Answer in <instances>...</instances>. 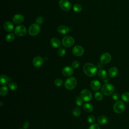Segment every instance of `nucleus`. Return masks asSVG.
Returning a JSON list of instances; mask_svg holds the SVG:
<instances>
[{
	"label": "nucleus",
	"mask_w": 129,
	"mask_h": 129,
	"mask_svg": "<svg viewBox=\"0 0 129 129\" xmlns=\"http://www.w3.org/2000/svg\"><path fill=\"white\" fill-rule=\"evenodd\" d=\"M83 71L85 74L89 77L94 76L97 71V67L91 63H86L84 65Z\"/></svg>",
	"instance_id": "nucleus-1"
},
{
	"label": "nucleus",
	"mask_w": 129,
	"mask_h": 129,
	"mask_svg": "<svg viewBox=\"0 0 129 129\" xmlns=\"http://www.w3.org/2000/svg\"><path fill=\"white\" fill-rule=\"evenodd\" d=\"M114 89L115 88L112 84L107 83L104 84L101 87V92L104 95L108 96L113 94Z\"/></svg>",
	"instance_id": "nucleus-2"
},
{
	"label": "nucleus",
	"mask_w": 129,
	"mask_h": 129,
	"mask_svg": "<svg viewBox=\"0 0 129 129\" xmlns=\"http://www.w3.org/2000/svg\"><path fill=\"white\" fill-rule=\"evenodd\" d=\"M77 84V81L74 77H71L67 79L64 83L65 87L69 90L74 89Z\"/></svg>",
	"instance_id": "nucleus-3"
},
{
	"label": "nucleus",
	"mask_w": 129,
	"mask_h": 129,
	"mask_svg": "<svg viewBox=\"0 0 129 129\" xmlns=\"http://www.w3.org/2000/svg\"><path fill=\"white\" fill-rule=\"evenodd\" d=\"M40 31V27L39 24L37 23H34L30 25L28 29L29 34L31 36H36L37 35Z\"/></svg>",
	"instance_id": "nucleus-4"
},
{
	"label": "nucleus",
	"mask_w": 129,
	"mask_h": 129,
	"mask_svg": "<svg viewBox=\"0 0 129 129\" xmlns=\"http://www.w3.org/2000/svg\"><path fill=\"white\" fill-rule=\"evenodd\" d=\"M113 110L116 113L122 112L125 109V104L121 101H117L113 105Z\"/></svg>",
	"instance_id": "nucleus-5"
},
{
	"label": "nucleus",
	"mask_w": 129,
	"mask_h": 129,
	"mask_svg": "<svg viewBox=\"0 0 129 129\" xmlns=\"http://www.w3.org/2000/svg\"><path fill=\"white\" fill-rule=\"evenodd\" d=\"M14 32L17 36H23L27 33V29L25 26L23 25H20L15 28Z\"/></svg>",
	"instance_id": "nucleus-6"
},
{
	"label": "nucleus",
	"mask_w": 129,
	"mask_h": 129,
	"mask_svg": "<svg viewBox=\"0 0 129 129\" xmlns=\"http://www.w3.org/2000/svg\"><path fill=\"white\" fill-rule=\"evenodd\" d=\"M75 42L74 38L71 36H66L62 38V44L66 47L72 46Z\"/></svg>",
	"instance_id": "nucleus-7"
},
{
	"label": "nucleus",
	"mask_w": 129,
	"mask_h": 129,
	"mask_svg": "<svg viewBox=\"0 0 129 129\" xmlns=\"http://www.w3.org/2000/svg\"><path fill=\"white\" fill-rule=\"evenodd\" d=\"M58 4L60 9L64 11H69L72 7L71 3L68 0H60Z\"/></svg>",
	"instance_id": "nucleus-8"
},
{
	"label": "nucleus",
	"mask_w": 129,
	"mask_h": 129,
	"mask_svg": "<svg viewBox=\"0 0 129 129\" xmlns=\"http://www.w3.org/2000/svg\"><path fill=\"white\" fill-rule=\"evenodd\" d=\"M81 97L82 99L85 101H90L92 97L91 92L88 89H83L81 92Z\"/></svg>",
	"instance_id": "nucleus-9"
},
{
	"label": "nucleus",
	"mask_w": 129,
	"mask_h": 129,
	"mask_svg": "<svg viewBox=\"0 0 129 129\" xmlns=\"http://www.w3.org/2000/svg\"><path fill=\"white\" fill-rule=\"evenodd\" d=\"M111 59V56L110 54L108 52L103 53L100 56V61L103 64H107L110 62Z\"/></svg>",
	"instance_id": "nucleus-10"
},
{
	"label": "nucleus",
	"mask_w": 129,
	"mask_h": 129,
	"mask_svg": "<svg viewBox=\"0 0 129 129\" xmlns=\"http://www.w3.org/2000/svg\"><path fill=\"white\" fill-rule=\"evenodd\" d=\"M73 53L77 56H80L83 54L84 52V48L80 45H76L74 46L72 50Z\"/></svg>",
	"instance_id": "nucleus-11"
},
{
	"label": "nucleus",
	"mask_w": 129,
	"mask_h": 129,
	"mask_svg": "<svg viewBox=\"0 0 129 129\" xmlns=\"http://www.w3.org/2000/svg\"><path fill=\"white\" fill-rule=\"evenodd\" d=\"M24 17L23 15L20 14L15 15L12 18L13 22L16 24H19L22 23L24 21Z\"/></svg>",
	"instance_id": "nucleus-12"
},
{
	"label": "nucleus",
	"mask_w": 129,
	"mask_h": 129,
	"mask_svg": "<svg viewBox=\"0 0 129 129\" xmlns=\"http://www.w3.org/2000/svg\"><path fill=\"white\" fill-rule=\"evenodd\" d=\"M43 62V59L42 57L40 56H37L35 57L32 61L33 66L36 68H38L41 66Z\"/></svg>",
	"instance_id": "nucleus-13"
},
{
	"label": "nucleus",
	"mask_w": 129,
	"mask_h": 129,
	"mask_svg": "<svg viewBox=\"0 0 129 129\" xmlns=\"http://www.w3.org/2000/svg\"><path fill=\"white\" fill-rule=\"evenodd\" d=\"M90 86L93 90L98 91L101 88V83L98 80H93L91 82Z\"/></svg>",
	"instance_id": "nucleus-14"
},
{
	"label": "nucleus",
	"mask_w": 129,
	"mask_h": 129,
	"mask_svg": "<svg viewBox=\"0 0 129 129\" xmlns=\"http://www.w3.org/2000/svg\"><path fill=\"white\" fill-rule=\"evenodd\" d=\"M73 69L72 67L69 66H67L64 67L62 70V74L64 76L69 77L71 76L73 74Z\"/></svg>",
	"instance_id": "nucleus-15"
},
{
	"label": "nucleus",
	"mask_w": 129,
	"mask_h": 129,
	"mask_svg": "<svg viewBox=\"0 0 129 129\" xmlns=\"http://www.w3.org/2000/svg\"><path fill=\"white\" fill-rule=\"evenodd\" d=\"M118 69L115 67H112L109 69L108 72V76L111 78L115 77L118 74Z\"/></svg>",
	"instance_id": "nucleus-16"
},
{
	"label": "nucleus",
	"mask_w": 129,
	"mask_h": 129,
	"mask_svg": "<svg viewBox=\"0 0 129 129\" xmlns=\"http://www.w3.org/2000/svg\"><path fill=\"white\" fill-rule=\"evenodd\" d=\"M4 28L7 32H11L14 29V25L10 21H7L4 24Z\"/></svg>",
	"instance_id": "nucleus-17"
},
{
	"label": "nucleus",
	"mask_w": 129,
	"mask_h": 129,
	"mask_svg": "<svg viewBox=\"0 0 129 129\" xmlns=\"http://www.w3.org/2000/svg\"><path fill=\"white\" fill-rule=\"evenodd\" d=\"M50 43L51 45L54 48H57L60 45V41L59 39L55 37H53L51 39Z\"/></svg>",
	"instance_id": "nucleus-18"
},
{
	"label": "nucleus",
	"mask_w": 129,
	"mask_h": 129,
	"mask_svg": "<svg viewBox=\"0 0 129 129\" xmlns=\"http://www.w3.org/2000/svg\"><path fill=\"white\" fill-rule=\"evenodd\" d=\"M69 27L65 25H61L57 28V31L61 34H65L69 32Z\"/></svg>",
	"instance_id": "nucleus-19"
},
{
	"label": "nucleus",
	"mask_w": 129,
	"mask_h": 129,
	"mask_svg": "<svg viewBox=\"0 0 129 129\" xmlns=\"http://www.w3.org/2000/svg\"><path fill=\"white\" fill-rule=\"evenodd\" d=\"M83 109L87 112H91L93 110V106L90 103H86L84 105Z\"/></svg>",
	"instance_id": "nucleus-20"
},
{
	"label": "nucleus",
	"mask_w": 129,
	"mask_h": 129,
	"mask_svg": "<svg viewBox=\"0 0 129 129\" xmlns=\"http://www.w3.org/2000/svg\"><path fill=\"white\" fill-rule=\"evenodd\" d=\"M9 82V79L5 75H2L0 77V84L1 85H6Z\"/></svg>",
	"instance_id": "nucleus-21"
},
{
	"label": "nucleus",
	"mask_w": 129,
	"mask_h": 129,
	"mask_svg": "<svg viewBox=\"0 0 129 129\" xmlns=\"http://www.w3.org/2000/svg\"><path fill=\"white\" fill-rule=\"evenodd\" d=\"M98 122L100 124H105L108 122V119L104 115L100 116L97 119Z\"/></svg>",
	"instance_id": "nucleus-22"
},
{
	"label": "nucleus",
	"mask_w": 129,
	"mask_h": 129,
	"mask_svg": "<svg viewBox=\"0 0 129 129\" xmlns=\"http://www.w3.org/2000/svg\"><path fill=\"white\" fill-rule=\"evenodd\" d=\"M98 74L99 77L101 78V79H106V77H107V73L105 71V70H103V69H100L98 71Z\"/></svg>",
	"instance_id": "nucleus-23"
},
{
	"label": "nucleus",
	"mask_w": 129,
	"mask_h": 129,
	"mask_svg": "<svg viewBox=\"0 0 129 129\" xmlns=\"http://www.w3.org/2000/svg\"><path fill=\"white\" fill-rule=\"evenodd\" d=\"M15 35L13 33H10L7 35L6 39L7 41H8L9 42H11L14 41V40L15 39Z\"/></svg>",
	"instance_id": "nucleus-24"
},
{
	"label": "nucleus",
	"mask_w": 129,
	"mask_h": 129,
	"mask_svg": "<svg viewBox=\"0 0 129 129\" xmlns=\"http://www.w3.org/2000/svg\"><path fill=\"white\" fill-rule=\"evenodd\" d=\"M8 88L6 86H3L0 89V94L2 96H6L8 93Z\"/></svg>",
	"instance_id": "nucleus-25"
},
{
	"label": "nucleus",
	"mask_w": 129,
	"mask_h": 129,
	"mask_svg": "<svg viewBox=\"0 0 129 129\" xmlns=\"http://www.w3.org/2000/svg\"><path fill=\"white\" fill-rule=\"evenodd\" d=\"M121 99L124 102H129V92H125L122 94Z\"/></svg>",
	"instance_id": "nucleus-26"
},
{
	"label": "nucleus",
	"mask_w": 129,
	"mask_h": 129,
	"mask_svg": "<svg viewBox=\"0 0 129 129\" xmlns=\"http://www.w3.org/2000/svg\"><path fill=\"white\" fill-rule=\"evenodd\" d=\"M73 9L75 12L79 13L82 11V6L79 4H75L73 7Z\"/></svg>",
	"instance_id": "nucleus-27"
},
{
	"label": "nucleus",
	"mask_w": 129,
	"mask_h": 129,
	"mask_svg": "<svg viewBox=\"0 0 129 129\" xmlns=\"http://www.w3.org/2000/svg\"><path fill=\"white\" fill-rule=\"evenodd\" d=\"M73 114L75 116H79L81 114V111L78 108L75 107L73 110Z\"/></svg>",
	"instance_id": "nucleus-28"
},
{
	"label": "nucleus",
	"mask_w": 129,
	"mask_h": 129,
	"mask_svg": "<svg viewBox=\"0 0 129 129\" xmlns=\"http://www.w3.org/2000/svg\"><path fill=\"white\" fill-rule=\"evenodd\" d=\"M103 95L99 92H97L95 94V98L98 101H100L103 99Z\"/></svg>",
	"instance_id": "nucleus-29"
},
{
	"label": "nucleus",
	"mask_w": 129,
	"mask_h": 129,
	"mask_svg": "<svg viewBox=\"0 0 129 129\" xmlns=\"http://www.w3.org/2000/svg\"><path fill=\"white\" fill-rule=\"evenodd\" d=\"M57 54L60 56H63L66 54V50L63 48L60 47L57 50Z\"/></svg>",
	"instance_id": "nucleus-30"
},
{
	"label": "nucleus",
	"mask_w": 129,
	"mask_h": 129,
	"mask_svg": "<svg viewBox=\"0 0 129 129\" xmlns=\"http://www.w3.org/2000/svg\"><path fill=\"white\" fill-rule=\"evenodd\" d=\"M9 87L12 90H15L17 88V85L15 82H11L9 84Z\"/></svg>",
	"instance_id": "nucleus-31"
},
{
	"label": "nucleus",
	"mask_w": 129,
	"mask_h": 129,
	"mask_svg": "<svg viewBox=\"0 0 129 129\" xmlns=\"http://www.w3.org/2000/svg\"><path fill=\"white\" fill-rule=\"evenodd\" d=\"M83 100L82 98L79 96H78L76 98V103L78 106H81L83 103Z\"/></svg>",
	"instance_id": "nucleus-32"
},
{
	"label": "nucleus",
	"mask_w": 129,
	"mask_h": 129,
	"mask_svg": "<svg viewBox=\"0 0 129 129\" xmlns=\"http://www.w3.org/2000/svg\"><path fill=\"white\" fill-rule=\"evenodd\" d=\"M54 83L55 86H56L57 87H60L62 85L63 81L60 79H56L54 80Z\"/></svg>",
	"instance_id": "nucleus-33"
},
{
	"label": "nucleus",
	"mask_w": 129,
	"mask_h": 129,
	"mask_svg": "<svg viewBox=\"0 0 129 129\" xmlns=\"http://www.w3.org/2000/svg\"><path fill=\"white\" fill-rule=\"evenodd\" d=\"M43 21H44V19L41 16H39L36 19V22L39 25L42 24L43 23Z\"/></svg>",
	"instance_id": "nucleus-34"
},
{
	"label": "nucleus",
	"mask_w": 129,
	"mask_h": 129,
	"mask_svg": "<svg viewBox=\"0 0 129 129\" xmlns=\"http://www.w3.org/2000/svg\"><path fill=\"white\" fill-rule=\"evenodd\" d=\"M112 98L113 100H115V101H117L119 99V95L118 93H113L112 95Z\"/></svg>",
	"instance_id": "nucleus-35"
},
{
	"label": "nucleus",
	"mask_w": 129,
	"mask_h": 129,
	"mask_svg": "<svg viewBox=\"0 0 129 129\" xmlns=\"http://www.w3.org/2000/svg\"><path fill=\"white\" fill-rule=\"evenodd\" d=\"M87 120L89 123H94L95 121V118L93 115H89L88 116Z\"/></svg>",
	"instance_id": "nucleus-36"
},
{
	"label": "nucleus",
	"mask_w": 129,
	"mask_h": 129,
	"mask_svg": "<svg viewBox=\"0 0 129 129\" xmlns=\"http://www.w3.org/2000/svg\"><path fill=\"white\" fill-rule=\"evenodd\" d=\"M72 67L73 68H75V69H77L78 68L79 66H80V63L77 60H75L73 63H72Z\"/></svg>",
	"instance_id": "nucleus-37"
},
{
	"label": "nucleus",
	"mask_w": 129,
	"mask_h": 129,
	"mask_svg": "<svg viewBox=\"0 0 129 129\" xmlns=\"http://www.w3.org/2000/svg\"><path fill=\"white\" fill-rule=\"evenodd\" d=\"M89 129H100V127L97 124H93L90 126Z\"/></svg>",
	"instance_id": "nucleus-38"
},
{
	"label": "nucleus",
	"mask_w": 129,
	"mask_h": 129,
	"mask_svg": "<svg viewBox=\"0 0 129 129\" xmlns=\"http://www.w3.org/2000/svg\"><path fill=\"white\" fill-rule=\"evenodd\" d=\"M29 126V122L28 121H26L23 123V128L24 129H27Z\"/></svg>",
	"instance_id": "nucleus-39"
},
{
	"label": "nucleus",
	"mask_w": 129,
	"mask_h": 129,
	"mask_svg": "<svg viewBox=\"0 0 129 129\" xmlns=\"http://www.w3.org/2000/svg\"><path fill=\"white\" fill-rule=\"evenodd\" d=\"M102 64H103V63H102L101 61L99 62H98V64H97V67H98V68H101V67H102Z\"/></svg>",
	"instance_id": "nucleus-40"
},
{
	"label": "nucleus",
	"mask_w": 129,
	"mask_h": 129,
	"mask_svg": "<svg viewBox=\"0 0 129 129\" xmlns=\"http://www.w3.org/2000/svg\"><path fill=\"white\" fill-rule=\"evenodd\" d=\"M1 106H2V105H3V102H1Z\"/></svg>",
	"instance_id": "nucleus-41"
}]
</instances>
